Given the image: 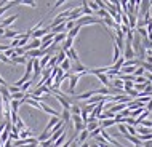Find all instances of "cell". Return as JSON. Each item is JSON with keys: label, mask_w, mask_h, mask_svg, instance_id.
I'll list each match as a JSON object with an SVG mask.
<instances>
[{"label": "cell", "mask_w": 152, "mask_h": 147, "mask_svg": "<svg viewBox=\"0 0 152 147\" xmlns=\"http://www.w3.org/2000/svg\"><path fill=\"white\" fill-rule=\"evenodd\" d=\"M134 147H142V146H134Z\"/></svg>", "instance_id": "obj_37"}, {"label": "cell", "mask_w": 152, "mask_h": 147, "mask_svg": "<svg viewBox=\"0 0 152 147\" xmlns=\"http://www.w3.org/2000/svg\"><path fill=\"white\" fill-rule=\"evenodd\" d=\"M138 134H141V136H144V134H152V128H144V126H139L136 128Z\"/></svg>", "instance_id": "obj_23"}, {"label": "cell", "mask_w": 152, "mask_h": 147, "mask_svg": "<svg viewBox=\"0 0 152 147\" xmlns=\"http://www.w3.org/2000/svg\"><path fill=\"white\" fill-rule=\"evenodd\" d=\"M64 27H66V31H71V29H74V27H75V21H66L64 23Z\"/></svg>", "instance_id": "obj_30"}, {"label": "cell", "mask_w": 152, "mask_h": 147, "mask_svg": "<svg viewBox=\"0 0 152 147\" xmlns=\"http://www.w3.org/2000/svg\"><path fill=\"white\" fill-rule=\"evenodd\" d=\"M2 146H3V144H2V141H0V147H2Z\"/></svg>", "instance_id": "obj_36"}, {"label": "cell", "mask_w": 152, "mask_h": 147, "mask_svg": "<svg viewBox=\"0 0 152 147\" xmlns=\"http://www.w3.org/2000/svg\"><path fill=\"white\" fill-rule=\"evenodd\" d=\"M27 138H35L34 133H32L29 128H26V130H23V131H19V139H27Z\"/></svg>", "instance_id": "obj_15"}, {"label": "cell", "mask_w": 152, "mask_h": 147, "mask_svg": "<svg viewBox=\"0 0 152 147\" xmlns=\"http://www.w3.org/2000/svg\"><path fill=\"white\" fill-rule=\"evenodd\" d=\"M151 5H152V2H149V0H144V2L139 3V11H138V16H136V18H138V19H142V16H144L146 13H149Z\"/></svg>", "instance_id": "obj_1"}, {"label": "cell", "mask_w": 152, "mask_h": 147, "mask_svg": "<svg viewBox=\"0 0 152 147\" xmlns=\"http://www.w3.org/2000/svg\"><path fill=\"white\" fill-rule=\"evenodd\" d=\"M80 29H82V27L75 26V27H74V29H71L69 32H66V35H67L69 39H75V37H77V34H79V31H80Z\"/></svg>", "instance_id": "obj_20"}, {"label": "cell", "mask_w": 152, "mask_h": 147, "mask_svg": "<svg viewBox=\"0 0 152 147\" xmlns=\"http://www.w3.org/2000/svg\"><path fill=\"white\" fill-rule=\"evenodd\" d=\"M55 56H56V63H58V66H59V64L66 59V53H64V51H61V50H59L58 53H56Z\"/></svg>", "instance_id": "obj_24"}, {"label": "cell", "mask_w": 152, "mask_h": 147, "mask_svg": "<svg viewBox=\"0 0 152 147\" xmlns=\"http://www.w3.org/2000/svg\"><path fill=\"white\" fill-rule=\"evenodd\" d=\"M101 131H102V128L99 126V128H96V130H94V131L88 133V138H96V136H99V134H101Z\"/></svg>", "instance_id": "obj_31"}, {"label": "cell", "mask_w": 152, "mask_h": 147, "mask_svg": "<svg viewBox=\"0 0 152 147\" xmlns=\"http://www.w3.org/2000/svg\"><path fill=\"white\" fill-rule=\"evenodd\" d=\"M0 61H2L3 64H10V66H13V63H11V59L10 58H7L3 53H0Z\"/></svg>", "instance_id": "obj_29"}, {"label": "cell", "mask_w": 152, "mask_h": 147, "mask_svg": "<svg viewBox=\"0 0 152 147\" xmlns=\"http://www.w3.org/2000/svg\"><path fill=\"white\" fill-rule=\"evenodd\" d=\"M88 146H90V144H88V142H83V144H82L80 147H88Z\"/></svg>", "instance_id": "obj_35"}, {"label": "cell", "mask_w": 152, "mask_h": 147, "mask_svg": "<svg viewBox=\"0 0 152 147\" xmlns=\"http://www.w3.org/2000/svg\"><path fill=\"white\" fill-rule=\"evenodd\" d=\"M66 37H67V35H66V32H61V34H56V35H55V39H53V45H56V47H58L59 43H63L64 40H66Z\"/></svg>", "instance_id": "obj_13"}, {"label": "cell", "mask_w": 152, "mask_h": 147, "mask_svg": "<svg viewBox=\"0 0 152 147\" xmlns=\"http://www.w3.org/2000/svg\"><path fill=\"white\" fill-rule=\"evenodd\" d=\"M151 56H152V53H151Z\"/></svg>", "instance_id": "obj_38"}, {"label": "cell", "mask_w": 152, "mask_h": 147, "mask_svg": "<svg viewBox=\"0 0 152 147\" xmlns=\"http://www.w3.org/2000/svg\"><path fill=\"white\" fill-rule=\"evenodd\" d=\"M118 131H120L122 136H125V134H126V128H125V125H118Z\"/></svg>", "instance_id": "obj_32"}, {"label": "cell", "mask_w": 152, "mask_h": 147, "mask_svg": "<svg viewBox=\"0 0 152 147\" xmlns=\"http://www.w3.org/2000/svg\"><path fill=\"white\" fill-rule=\"evenodd\" d=\"M141 45H142V48H144L146 51H152V40H149L147 37L144 40L141 39Z\"/></svg>", "instance_id": "obj_19"}, {"label": "cell", "mask_w": 152, "mask_h": 147, "mask_svg": "<svg viewBox=\"0 0 152 147\" xmlns=\"http://www.w3.org/2000/svg\"><path fill=\"white\" fill-rule=\"evenodd\" d=\"M23 32H18V31H11V29H7L5 34L2 37H5V39H21Z\"/></svg>", "instance_id": "obj_6"}, {"label": "cell", "mask_w": 152, "mask_h": 147, "mask_svg": "<svg viewBox=\"0 0 152 147\" xmlns=\"http://www.w3.org/2000/svg\"><path fill=\"white\" fill-rule=\"evenodd\" d=\"M66 58H67L69 61H74V63H79V56H77V51L74 50V48H71V50H67L66 51Z\"/></svg>", "instance_id": "obj_10"}, {"label": "cell", "mask_w": 152, "mask_h": 147, "mask_svg": "<svg viewBox=\"0 0 152 147\" xmlns=\"http://www.w3.org/2000/svg\"><path fill=\"white\" fill-rule=\"evenodd\" d=\"M142 147H152V139H151V141H146V142H142Z\"/></svg>", "instance_id": "obj_34"}, {"label": "cell", "mask_w": 152, "mask_h": 147, "mask_svg": "<svg viewBox=\"0 0 152 147\" xmlns=\"http://www.w3.org/2000/svg\"><path fill=\"white\" fill-rule=\"evenodd\" d=\"M59 120H61V117H51V118H50V122H48L47 126H45L43 133H50V131H51V128H53V126H55L56 123H58Z\"/></svg>", "instance_id": "obj_8"}, {"label": "cell", "mask_w": 152, "mask_h": 147, "mask_svg": "<svg viewBox=\"0 0 152 147\" xmlns=\"http://www.w3.org/2000/svg\"><path fill=\"white\" fill-rule=\"evenodd\" d=\"M19 107H21V101H13V99H10V109H11V114H18Z\"/></svg>", "instance_id": "obj_14"}, {"label": "cell", "mask_w": 152, "mask_h": 147, "mask_svg": "<svg viewBox=\"0 0 152 147\" xmlns=\"http://www.w3.org/2000/svg\"><path fill=\"white\" fill-rule=\"evenodd\" d=\"M63 3H64V0H59V2H55V3H53V8H58V7H61V5H63Z\"/></svg>", "instance_id": "obj_33"}, {"label": "cell", "mask_w": 152, "mask_h": 147, "mask_svg": "<svg viewBox=\"0 0 152 147\" xmlns=\"http://www.w3.org/2000/svg\"><path fill=\"white\" fill-rule=\"evenodd\" d=\"M40 109L43 110V112H47V114H50L51 117H59V112L58 110H55L53 107H50V106H47L45 103H40Z\"/></svg>", "instance_id": "obj_4"}, {"label": "cell", "mask_w": 152, "mask_h": 147, "mask_svg": "<svg viewBox=\"0 0 152 147\" xmlns=\"http://www.w3.org/2000/svg\"><path fill=\"white\" fill-rule=\"evenodd\" d=\"M15 5H19V0H13V2H7L3 7H0V16H2L3 13H5L7 10H10L11 7H15Z\"/></svg>", "instance_id": "obj_12"}, {"label": "cell", "mask_w": 152, "mask_h": 147, "mask_svg": "<svg viewBox=\"0 0 152 147\" xmlns=\"http://www.w3.org/2000/svg\"><path fill=\"white\" fill-rule=\"evenodd\" d=\"M151 115V112L149 110H144V112L141 114V115H139L138 118H136V125H138V122H142V120H147V117Z\"/></svg>", "instance_id": "obj_26"}, {"label": "cell", "mask_w": 152, "mask_h": 147, "mask_svg": "<svg viewBox=\"0 0 152 147\" xmlns=\"http://www.w3.org/2000/svg\"><path fill=\"white\" fill-rule=\"evenodd\" d=\"M101 136H102V139H104L106 142H107V144H110V146H120V142H117L115 139H114V138L112 136H110V134L107 133V131H104V130H102V131H101Z\"/></svg>", "instance_id": "obj_3"}, {"label": "cell", "mask_w": 152, "mask_h": 147, "mask_svg": "<svg viewBox=\"0 0 152 147\" xmlns=\"http://www.w3.org/2000/svg\"><path fill=\"white\" fill-rule=\"evenodd\" d=\"M74 43H75V39H69V37H66V40L63 42V45H61V48H59V50L66 53L67 50H71Z\"/></svg>", "instance_id": "obj_5"}, {"label": "cell", "mask_w": 152, "mask_h": 147, "mask_svg": "<svg viewBox=\"0 0 152 147\" xmlns=\"http://www.w3.org/2000/svg\"><path fill=\"white\" fill-rule=\"evenodd\" d=\"M19 5H27V7L35 8L37 7V2H31V0H19Z\"/></svg>", "instance_id": "obj_27"}, {"label": "cell", "mask_w": 152, "mask_h": 147, "mask_svg": "<svg viewBox=\"0 0 152 147\" xmlns=\"http://www.w3.org/2000/svg\"><path fill=\"white\" fill-rule=\"evenodd\" d=\"M61 120L64 122V123H67V122H71V112L69 110H66V109H63V114H61Z\"/></svg>", "instance_id": "obj_21"}, {"label": "cell", "mask_w": 152, "mask_h": 147, "mask_svg": "<svg viewBox=\"0 0 152 147\" xmlns=\"http://www.w3.org/2000/svg\"><path fill=\"white\" fill-rule=\"evenodd\" d=\"M58 67H59V69H61V71H63V72H71V69H72V63H71V61H69L67 58H66V59H64L63 63L59 64Z\"/></svg>", "instance_id": "obj_11"}, {"label": "cell", "mask_w": 152, "mask_h": 147, "mask_svg": "<svg viewBox=\"0 0 152 147\" xmlns=\"http://www.w3.org/2000/svg\"><path fill=\"white\" fill-rule=\"evenodd\" d=\"M151 40H152V39H151Z\"/></svg>", "instance_id": "obj_39"}, {"label": "cell", "mask_w": 152, "mask_h": 147, "mask_svg": "<svg viewBox=\"0 0 152 147\" xmlns=\"http://www.w3.org/2000/svg\"><path fill=\"white\" fill-rule=\"evenodd\" d=\"M96 128H99V122H90V123H87L85 125V130H87L88 133H91V131H94Z\"/></svg>", "instance_id": "obj_16"}, {"label": "cell", "mask_w": 152, "mask_h": 147, "mask_svg": "<svg viewBox=\"0 0 152 147\" xmlns=\"http://www.w3.org/2000/svg\"><path fill=\"white\" fill-rule=\"evenodd\" d=\"M15 126L18 128V131H23V130H26V128H27V126L24 125V122H23V118H21V117H18V120H16Z\"/></svg>", "instance_id": "obj_22"}, {"label": "cell", "mask_w": 152, "mask_h": 147, "mask_svg": "<svg viewBox=\"0 0 152 147\" xmlns=\"http://www.w3.org/2000/svg\"><path fill=\"white\" fill-rule=\"evenodd\" d=\"M16 18H18V15H13V16H8V18H5V19H2L0 21V27H3V29H7L10 24H13L15 21H16Z\"/></svg>", "instance_id": "obj_7"}, {"label": "cell", "mask_w": 152, "mask_h": 147, "mask_svg": "<svg viewBox=\"0 0 152 147\" xmlns=\"http://www.w3.org/2000/svg\"><path fill=\"white\" fill-rule=\"evenodd\" d=\"M87 139H88V131H87V130H83V131H80L79 136L75 138V142L79 146H82L83 142H87Z\"/></svg>", "instance_id": "obj_9"}, {"label": "cell", "mask_w": 152, "mask_h": 147, "mask_svg": "<svg viewBox=\"0 0 152 147\" xmlns=\"http://www.w3.org/2000/svg\"><path fill=\"white\" fill-rule=\"evenodd\" d=\"M7 90H8V93H10V95H15V93H19V91H21V90H19L18 87H15V85H8Z\"/></svg>", "instance_id": "obj_28"}, {"label": "cell", "mask_w": 152, "mask_h": 147, "mask_svg": "<svg viewBox=\"0 0 152 147\" xmlns=\"http://www.w3.org/2000/svg\"><path fill=\"white\" fill-rule=\"evenodd\" d=\"M55 98L58 99V103H59L61 106H63V109H66V110H69V109H71V104H69V103L64 99L63 96H59V95H55Z\"/></svg>", "instance_id": "obj_17"}, {"label": "cell", "mask_w": 152, "mask_h": 147, "mask_svg": "<svg viewBox=\"0 0 152 147\" xmlns=\"http://www.w3.org/2000/svg\"><path fill=\"white\" fill-rule=\"evenodd\" d=\"M66 31V27H64V24H59V26H56V27H53V29L50 31L51 32V34H61V32H64Z\"/></svg>", "instance_id": "obj_25"}, {"label": "cell", "mask_w": 152, "mask_h": 147, "mask_svg": "<svg viewBox=\"0 0 152 147\" xmlns=\"http://www.w3.org/2000/svg\"><path fill=\"white\" fill-rule=\"evenodd\" d=\"M39 48H40V40L39 39H32L26 47H23V50H24V53H26V51H31V50H39Z\"/></svg>", "instance_id": "obj_2"}, {"label": "cell", "mask_w": 152, "mask_h": 147, "mask_svg": "<svg viewBox=\"0 0 152 147\" xmlns=\"http://www.w3.org/2000/svg\"><path fill=\"white\" fill-rule=\"evenodd\" d=\"M69 112H71V115H79V117H80L82 106H79V104H74V106H71V109H69Z\"/></svg>", "instance_id": "obj_18"}]
</instances>
